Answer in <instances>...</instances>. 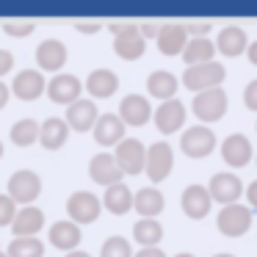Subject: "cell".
<instances>
[{
    "instance_id": "6da1fadb",
    "label": "cell",
    "mask_w": 257,
    "mask_h": 257,
    "mask_svg": "<svg viewBox=\"0 0 257 257\" xmlns=\"http://www.w3.org/2000/svg\"><path fill=\"white\" fill-rule=\"evenodd\" d=\"M108 31L113 34V53L124 61H136L144 56L147 50V39L141 36L136 23H111Z\"/></svg>"
},
{
    "instance_id": "7a4b0ae2",
    "label": "cell",
    "mask_w": 257,
    "mask_h": 257,
    "mask_svg": "<svg viewBox=\"0 0 257 257\" xmlns=\"http://www.w3.org/2000/svg\"><path fill=\"white\" fill-rule=\"evenodd\" d=\"M6 194L12 196V202L20 205V207L34 205L36 196L42 194V177L34 172V169H17V172L9 177Z\"/></svg>"
},
{
    "instance_id": "3957f363",
    "label": "cell",
    "mask_w": 257,
    "mask_h": 257,
    "mask_svg": "<svg viewBox=\"0 0 257 257\" xmlns=\"http://www.w3.org/2000/svg\"><path fill=\"white\" fill-rule=\"evenodd\" d=\"M224 75H227V69H224L221 61L194 64V67H185L183 86H188V89L196 94V91H205V89H216V86H221Z\"/></svg>"
},
{
    "instance_id": "277c9868",
    "label": "cell",
    "mask_w": 257,
    "mask_h": 257,
    "mask_svg": "<svg viewBox=\"0 0 257 257\" xmlns=\"http://www.w3.org/2000/svg\"><path fill=\"white\" fill-rule=\"evenodd\" d=\"M227 102H229L227 91H224L221 86H216V89L196 91L191 108H194V113H196L199 122H218V119L227 113Z\"/></svg>"
},
{
    "instance_id": "5b68a950",
    "label": "cell",
    "mask_w": 257,
    "mask_h": 257,
    "mask_svg": "<svg viewBox=\"0 0 257 257\" xmlns=\"http://www.w3.org/2000/svg\"><path fill=\"white\" fill-rule=\"evenodd\" d=\"M102 213V202L97 199V194H91V191H72V194L67 196V216L69 221H75L80 227V224H91L97 221Z\"/></svg>"
},
{
    "instance_id": "8992f818",
    "label": "cell",
    "mask_w": 257,
    "mask_h": 257,
    "mask_svg": "<svg viewBox=\"0 0 257 257\" xmlns=\"http://www.w3.org/2000/svg\"><path fill=\"white\" fill-rule=\"evenodd\" d=\"M216 227L221 235H227V238H238V235H243L246 229L251 227V207L240 205V202H235V205H224L221 210H218L216 216Z\"/></svg>"
},
{
    "instance_id": "52a82bcc",
    "label": "cell",
    "mask_w": 257,
    "mask_h": 257,
    "mask_svg": "<svg viewBox=\"0 0 257 257\" xmlns=\"http://www.w3.org/2000/svg\"><path fill=\"white\" fill-rule=\"evenodd\" d=\"M111 155H113V161H116V166L122 169V174H141V172H144L147 147L141 144L139 139H130V136H124Z\"/></svg>"
},
{
    "instance_id": "ba28073f",
    "label": "cell",
    "mask_w": 257,
    "mask_h": 257,
    "mask_svg": "<svg viewBox=\"0 0 257 257\" xmlns=\"http://www.w3.org/2000/svg\"><path fill=\"white\" fill-rule=\"evenodd\" d=\"M180 150L188 158H207L216 150V133L205 124H194V127H185L180 136Z\"/></svg>"
},
{
    "instance_id": "9c48e42d",
    "label": "cell",
    "mask_w": 257,
    "mask_h": 257,
    "mask_svg": "<svg viewBox=\"0 0 257 257\" xmlns=\"http://www.w3.org/2000/svg\"><path fill=\"white\" fill-rule=\"evenodd\" d=\"M174 166V152L166 141H155V144L147 147V158H144V172L152 183H161L169 177Z\"/></svg>"
},
{
    "instance_id": "30bf717a",
    "label": "cell",
    "mask_w": 257,
    "mask_h": 257,
    "mask_svg": "<svg viewBox=\"0 0 257 257\" xmlns=\"http://www.w3.org/2000/svg\"><path fill=\"white\" fill-rule=\"evenodd\" d=\"M80 91H83V80L72 72L53 75V80H47V86H45V94L53 102H58V105H69V102L80 100Z\"/></svg>"
},
{
    "instance_id": "8fae6325",
    "label": "cell",
    "mask_w": 257,
    "mask_h": 257,
    "mask_svg": "<svg viewBox=\"0 0 257 257\" xmlns=\"http://www.w3.org/2000/svg\"><path fill=\"white\" fill-rule=\"evenodd\" d=\"M116 116L122 119L124 127H141V124H147L152 119V105H150V100H147L144 94L130 91V94H124L122 102H119Z\"/></svg>"
},
{
    "instance_id": "7c38bea8",
    "label": "cell",
    "mask_w": 257,
    "mask_h": 257,
    "mask_svg": "<svg viewBox=\"0 0 257 257\" xmlns=\"http://www.w3.org/2000/svg\"><path fill=\"white\" fill-rule=\"evenodd\" d=\"M207 194H210V199L221 202V205H235L238 196L243 194V183H240V177L232 172H218V174H213L210 183H207Z\"/></svg>"
},
{
    "instance_id": "4fadbf2b",
    "label": "cell",
    "mask_w": 257,
    "mask_h": 257,
    "mask_svg": "<svg viewBox=\"0 0 257 257\" xmlns=\"http://www.w3.org/2000/svg\"><path fill=\"white\" fill-rule=\"evenodd\" d=\"M45 86H47V80H45V75L39 72V69H20L17 75H14V80H12V94L14 97H20V100H25V102H31V100H39L42 94H45Z\"/></svg>"
},
{
    "instance_id": "5bb4252c",
    "label": "cell",
    "mask_w": 257,
    "mask_h": 257,
    "mask_svg": "<svg viewBox=\"0 0 257 257\" xmlns=\"http://www.w3.org/2000/svg\"><path fill=\"white\" fill-rule=\"evenodd\" d=\"M67 45L61 39H45L36 47V64H39V72H61V67L67 64Z\"/></svg>"
},
{
    "instance_id": "9a60e30c",
    "label": "cell",
    "mask_w": 257,
    "mask_h": 257,
    "mask_svg": "<svg viewBox=\"0 0 257 257\" xmlns=\"http://www.w3.org/2000/svg\"><path fill=\"white\" fill-rule=\"evenodd\" d=\"M97 116H100V113H97L94 100L80 97V100H75V102L67 105V116H64V122H67V127L75 130V133H86V130L94 127Z\"/></svg>"
},
{
    "instance_id": "2e32d148",
    "label": "cell",
    "mask_w": 257,
    "mask_h": 257,
    "mask_svg": "<svg viewBox=\"0 0 257 257\" xmlns=\"http://www.w3.org/2000/svg\"><path fill=\"white\" fill-rule=\"evenodd\" d=\"M89 177L94 180L97 185H105V188H111V185L122 183V169L116 166V161H113L111 152H97L94 158L89 161Z\"/></svg>"
},
{
    "instance_id": "e0dca14e",
    "label": "cell",
    "mask_w": 257,
    "mask_h": 257,
    "mask_svg": "<svg viewBox=\"0 0 257 257\" xmlns=\"http://www.w3.org/2000/svg\"><path fill=\"white\" fill-rule=\"evenodd\" d=\"M180 205H183L185 216L188 218H205L207 213H210V194H207V185H199V183H191L183 188V196H180Z\"/></svg>"
},
{
    "instance_id": "ac0fdd59",
    "label": "cell",
    "mask_w": 257,
    "mask_h": 257,
    "mask_svg": "<svg viewBox=\"0 0 257 257\" xmlns=\"http://www.w3.org/2000/svg\"><path fill=\"white\" fill-rule=\"evenodd\" d=\"M152 119H155V127L161 133H174L185 124V102H180L177 97L174 100H166L152 111Z\"/></svg>"
},
{
    "instance_id": "d6986e66",
    "label": "cell",
    "mask_w": 257,
    "mask_h": 257,
    "mask_svg": "<svg viewBox=\"0 0 257 257\" xmlns=\"http://www.w3.org/2000/svg\"><path fill=\"white\" fill-rule=\"evenodd\" d=\"M45 227V210L36 205H25L17 207V216L12 221V232L14 238H36V232Z\"/></svg>"
},
{
    "instance_id": "ffe728a7",
    "label": "cell",
    "mask_w": 257,
    "mask_h": 257,
    "mask_svg": "<svg viewBox=\"0 0 257 257\" xmlns=\"http://www.w3.org/2000/svg\"><path fill=\"white\" fill-rule=\"evenodd\" d=\"M155 42H158V50H161L163 56H180L183 47L188 45L185 25L183 23H163L161 28H158Z\"/></svg>"
},
{
    "instance_id": "44dd1931",
    "label": "cell",
    "mask_w": 257,
    "mask_h": 257,
    "mask_svg": "<svg viewBox=\"0 0 257 257\" xmlns=\"http://www.w3.org/2000/svg\"><path fill=\"white\" fill-rule=\"evenodd\" d=\"M83 89L89 91L91 97H97V100H105V97H113L119 89V75L113 72V69L108 67H97L89 72V78H86Z\"/></svg>"
},
{
    "instance_id": "7402d4cb",
    "label": "cell",
    "mask_w": 257,
    "mask_h": 257,
    "mask_svg": "<svg viewBox=\"0 0 257 257\" xmlns=\"http://www.w3.org/2000/svg\"><path fill=\"white\" fill-rule=\"evenodd\" d=\"M124 130L127 127L122 124V119L116 113H100L94 127H91V133H94V141L100 147H116L124 139Z\"/></svg>"
},
{
    "instance_id": "603a6c76",
    "label": "cell",
    "mask_w": 257,
    "mask_h": 257,
    "mask_svg": "<svg viewBox=\"0 0 257 257\" xmlns=\"http://www.w3.org/2000/svg\"><path fill=\"white\" fill-rule=\"evenodd\" d=\"M221 158L229 163L232 169H240L251 161V141L243 133H229L221 141Z\"/></svg>"
},
{
    "instance_id": "cb8c5ba5",
    "label": "cell",
    "mask_w": 257,
    "mask_h": 257,
    "mask_svg": "<svg viewBox=\"0 0 257 257\" xmlns=\"http://www.w3.org/2000/svg\"><path fill=\"white\" fill-rule=\"evenodd\" d=\"M216 50L221 53V56L232 58V56H240V53L246 50V45H249V36H246V31L240 28V25H224L221 31H218L216 36Z\"/></svg>"
},
{
    "instance_id": "d4e9b609",
    "label": "cell",
    "mask_w": 257,
    "mask_h": 257,
    "mask_svg": "<svg viewBox=\"0 0 257 257\" xmlns=\"http://www.w3.org/2000/svg\"><path fill=\"white\" fill-rule=\"evenodd\" d=\"M67 139H69V127L61 116H47L45 122H39V144L45 150L50 152L61 150L67 144Z\"/></svg>"
},
{
    "instance_id": "484cf974",
    "label": "cell",
    "mask_w": 257,
    "mask_h": 257,
    "mask_svg": "<svg viewBox=\"0 0 257 257\" xmlns=\"http://www.w3.org/2000/svg\"><path fill=\"white\" fill-rule=\"evenodd\" d=\"M47 238H50V243L56 246V249H64V251H75L80 243V227L75 221H69V218H61V221L50 224V229H47Z\"/></svg>"
},
{
    "instance_id": "4316f807",
    "label": "cell",
    "mask_w": 257,
    "mask_h": 257,
    "mask_svg": "<svg viewBox=\"0 0 257 257\" xmlns=\"http://www.w3.org/2000/svg\"><path fill=\"white\" fill-rule=\"evenodd\" d=\"M163 207H166V199H163V194L155 188V185H147V188L133 191V210L139 213L141 218H155Z\"/></svg>"
},
{
    "instance_id": "83f0119b",
    "label": "cell",
    "mask_w": 257,
    "mask_h": 257,
    "mask_svg": "<svg viewBox=\"0 0 257 257\" xmlns=\"http://www.w3.org/2000/svg\"><path fill=\"white\" fill-rule=\"evenodd\" d=\"M177 89H180V80L174 72H169V69H155V72H150V78H147V91H150L152 97H158V100H174L177 97Z\"/></svg>"
},
{
    "instance_id": "f1b7e54d",
    "label": "cell",
    "mask_w": 257,
    "mask_h": 257,
    "mask_svg": "<svg viewBox=\"0 0 257 257\" xmlns=\"http://www.w3.org/2000/svg\"><path fill=\"white\" fill-rule=\"evenodd\" d=\"M100 202H102L105 210L113 213V216H122V213L133 210V191L124 183H116V185H111V188H105V194H102Z\"/></svg>"
},
{
    "instance_id": "f546056e",
    "label": "cell",
    "mask_w": 257,
    "mask_h": 257,
    "mask_svg": "<svg viewBox=\"0 0 257 257\" xmlns=\"http://www.w3.org/2000/svg\"><path fill=\"white\" fill-rule=\"evenodd\" d=\"M213 53H216V45H213V39H207V36H196V39H188V45L183 47V61L185 67H194V64H207L213 61Z\"/></svg>"
},
{
    "instance_id": "4dcf8cb0",
    "label": "cell",
    "mask_w": 257,
    "mask_h": 257,
    "mask_svg": "<svg viewBox=\"0 0 257 257\" xmlns=\"http://www.w3.org/2000/svg\"><path fill=\"white\" fill-rule=\"evenodd\" d=\"M133 238L141 243V249L147 246H158L163 238V224L158 218H139L133 224Z\"/></svg>"
},
{
    "instance_id": "1f68e13d",
    "label": "cell",
    "mask_w": 257,
    "mask_h": 257,
    "mask_svg": "<svg viewBox=\"0 0 257 257\" xmlns=\"http://www.w3.org/2000/svg\"><path fill=\"white\" fill-rule=\"evenodd\" d=\"M9 139H12L14 147H31L39 141V122L31 116H23L17 119V122L12 124V133H9Z\"/></svg>"
},
{
    "instance_id": "d6a6232c",
    "label": "cell",
    "mask_w": 257,
    "mask_h": 257,
    "mask_svg": "<svg viewBox=\"0 0 257 257\" xmlns=\"http://www.w3.org/2000/svg\"><path fill=\"white\" fill-rule=\"evenodd\" d=\"M6 257H45V240L39 238H14Z\"/></svg>"
},
{
    "instance_id": "836d02e7",
    "label": "cell",
    "mask_w": 257,
    "mask_h": 257,
    "mask_svg": "<svg viewBox=\"0 0 257 257\" xmlns=\"http://www.w3.org/2000/svg\"><path fill=\"white\" fill-rule=\"evenodd\" d=\"M100 257H133V246H130V240L122 238V235H111V238L102 240Z\"/></svg>"
},
{
    "instance_id": "e575fe53",
    "label": "cell",
    "mask_w": 257,
    "mask_h": 257,
    "mask_svg": "<svg viewBox=\"0 0 257 257\" xmlns=\"http://www.w3.org/2000/svg\"><path fill=\"white\" fill-rule=\"evenodd\" d=\"M36 25L28 23V20H9V23H3V31H6L9 36H17V39H23V36H31L34 34Z\"/></svg>"
},
{
    "instance_id": "d590c367",
    "label": "cell",
    "mask_w": 257,
    "mask_h": 257,
    "mask_svg": "<svg viewBox=\"0 0 257 257\" xmlns=\"http://www.w3.org/2000/svg\"><path fill=\"white\" fill-rule=\"evenodd\" d=\"M17 216V205L12 202L9 194H0V227H9Z\"/></svg>"
},
{
    "instance_id": "8d00e7d4",
    "label": "cell",
    "mask_w": 257,
    "mask_h": 257,
    "mask_svg": "<svg viewBox=\"0 0 257 257\" xmlns=\"http://www.w3.org/2000/svg\"><path fill=\"white\" fill-rule=\"evenodd\" d=\"M243 102H246V108L257 111V78L246 83V89H243Z\"/></svg>"
},
{
    "instance_id": "74e56055",
    "label": "cell",
    "mask_w": 257,
    "mask_h": 257,
    "mask_svg": "<svg viewBox=\"0 0 257 257\" xmlns=\"http://www.w3.org/2000/svg\"><path fill=\"white\" fill-rule=\"evenodd\" d=\"M12 67H14V53L6 50V47H0V78L12 72Z\"/></svg>"
},
{
    "instance_id": "f35d334b",
    "label": "cell",
    "mask_w": 257,
    "mask_h": 257,
    "mask_svg": "<svg viewBox=\"0 0 257 257\" xmlns=\"http://www.w3.org/2000/svg\"><path fill=\"white\" fill-rule=\"evenodd\" d=\"M207 31H210V23H185V34H188V39L191 36H205Z\"/></svg>"
},
{
    "instance_id": "ab89813d",
    "label": "cell",
    "mask_w": 257,
    "mask_h": 257,
    "mask_svg": "<svg viewBox=\"0 0 257 257\" xmlns=\"http://www.w3.org/2000/svg\"><path fill=\"white\" fill-rule=\"evenodd\" d=\"M133 257H166V251L161 246H147V249H139Z\"/></svg>"
},
{
    "instance_id": "60d3db41",
    "label": "cell",
    "mask_w": 257,
    "mask_h": 257,
    "mask_svg": "<svg viewBox=\"0 0 257 257\" xmlns=\"http://www.w3.org/2000/svg\"><path fill=\"white\" fill-rule=\"evenodd\" d=\"M158 28H161V25H155V23L139 25V31H141V36H144V39H155V36H158Z\"/></svg>"
},
{
    "instance_id": "b9f144b4",
    "label": "cell",
    "mask_w": 257,
    "mask_h": 257,
    "mask_svg": "<svg viewBox=\"0 0 257 257\" xmlns=\"http://www.w3.org/2000/svg\"><path fill=\"white\" fill-rule=\"evenodd\" d=\"M100 28V23H75V31H83V34H97Z\"/></svg>"
},
{
    "instance_id": "7bdbcfd3",
    "label": "cell",
    "mask_w": 257,
    "mask_h": 257,
    "mask_svg": "<svg viewBox=\"0 0 257 257\" xmlns=\"http://www.w3.org/2000/svg\"><path fill=\"white\" fill-rule=\"evenodd\" d=\"M246 196H249V205L257 207V180H251V183L246 185Z\"/></svg>"
},
{
    "instance_id": "ee69618b",
    "label": "cell",
    "mask_w": 257,
    "mask_h": 257,
    "mask_svg": "<svg viewBox=\"0 0 257 257\" xmlns=\"http://www.w3.org/2000/svg\"><path fill=\"white\" fill-rule=\"evenodd\" d=\"M246 56H249V61H251V64H254V67H257V39L246 45Z\"/></svg>"
},
{
    "instance_id": "f6af8a7d",
    "label": "cell",
    "mask_w": 257,
    "mask_h": 257,
    "mask_svg": "<svg viewBox=\"0 0 257 257\" xmlns=\"http://www.w3.org/2000/svg\"><path fill=\"white\" fill-rule=\"evenodd\" d=\"M9 97H12V91H9V86L3 83V80H0V108H3V105L9 102Z\"/></svg>"
},
{
    "instance_id": "bcb514c9",
    "label": "cell",
    "mask_w": 257,
    "mask_h": 257,
    "mask_svg": "<svg viewBox=\"0 0 257 257\" xmlns=\"http://www.w3.org/2000/svg\"><path fill=\"white\" fill-rule=\"evenodd\" d=\"M64 257H91L89 251H83V249H75V251H67Z\"/></svg>"
},
{
    "instance_id": "7dc6e473",
    "label": "cell",
    "mask_w": 257,
    "mask_h": 257,
    "mask_svg": "<svg viewBox=\"0 0 257 257\" xmlns=\"http://www.w3.org/2000/svg\"><path fill=\"white\" fill-rule=\"evenodd\" d=\"M213 257H235V254H229V251H218V254H213Z\"/></svg>"
},
{
    "instance_id": "c3c4849f",
    "label": "cell",
    "mask_w": 257,
    "mask_h": 257,
    "mask_svg": "<svg viewBox=\"0 0 257 257\" xmlns=\"http://www.w3.org/2000/svg\"><path fill=\"white\" fill-rule=\"evenodd\" d=\"M174 257H194L191 251H180V254H174Z\"/></svg>"
},
{
    "instance_id": "681fc988",
    "label": "cell",
    "mask_w": 257,
    "mask_h": 257,
    "mask_svg": "<svg viewBox=\"0 0 257 257\" xmlns=\"http://www.w3.org/2000/svg\"><path fill=\"white\" fill-rule=\"evenodd\" d=\"M0 158H3V141H0Z\"/></svg>"
},
{
    "instance_id": "f907efd6",
    "label": "cell",
    "mask_w": 257,
    "mask_h": 257,
    "mask_svg": "<svg viewBox=\"0 0 257 257\" xmlns=\"http://www.w3.org/2000/svg\"><path fill=\"white\" fill-rule=\"evenodd\" d=\"M0 257H6V251H3V249H0Z\"/></svg>"
},
{
    "instance_id": "816d5d0a",
    "label": "cell",
    "mask_w": 257,
    "mask_h": 257,
    "mask_svg": "<svg viewBox=\"0 0 257 257\" xmlns=\"http://www.w3.org/2000/svg\"><path fill=\"white\" fill-rule=\"evenodd\" d=\"M254 127H257V124H254Z\"/></svg>"
}]
</instances>
